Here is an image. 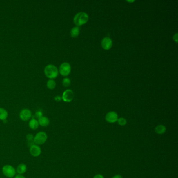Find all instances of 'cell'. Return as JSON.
<instances>
[{
	"mask_svg": "<svg viewBox=\"0 0 178 178\" xmlns=\"http://www.w3.org/2000/svg\"><path fill=\"white\" fill-rule=\"evenodd\" d=\"M89 19L87 14L85 12H79L76 14L74 17V23L77 27L86 24Z\"/></svg>",
	"mask_w": 178,
	"mask_h": 178,
	"instance_id": "1",
	"label": "cell"
},
{
	"mask_svg": "<svg viewBox=\"0 0 178 178\" xmlns=\"http://www.w3.org/2000/svg\"><path fill=\"white\" fill-rule=\"evenodd\" d=\"M45 75L46 76L50 79H54L58 76L59 70L58 68L54 65L49 64L45 67Z\"/></svg>",
	"mask_w": 178,
	"mask_h": 178,
	"instance_id": "2",
	"label": "cell"
},
{
	"mask_svg": "<svg viewBox=\"0 0 178 178\" xmlns=\"http://www.w3.org/2000/svg\"><path fill=\"white\" fill-rule=\"evenodd\" d=\"M48 139V134L43 131L38 132L34 138V143L38 145H41L45 144Z\"/></svg>",
	"mask_w": 178,
	"mask_h": 178,
	"instance_id": "3",
	"label": "cell"
},
{
	"mask_svg": "<svg viewBox=\"0 0 178 178\" xmlns=\"http://www.w3.org/2000/svg\"><path fill=\"white\" fill-rule=\"evenodd\" d=\"M3 175L7 178H13L16 175V169L11 165H4L2 169Z\"/></svg>",
	"mask_w": 178,
	"mask_h": 178,
	"instance_id": "4",
	"label": "cell"
},
{
	"mask_svg": "<svg viewBox=\"0 0 178 178\" xmlns=\"http://www.w3.org/2000/svg\"><path fill=\"white\" fill-rule=\"evenodd\" d=\"M71 71V65L68 62H64L60 66L59 72L63 76H67L70 74Z\"/></svg>",
	"mask_w": 178,
	"mask_h": 178,
	"instance_id": "5",
	"label": "cell"
},
{
	"mask_svg": "<svg viewBox=\"0 0 178 178\" xmlns=\"http://www.w3.org/2000/svg\"><path fill=\"white\" fill-rule=\"evenodd\" d=\"M41 152L42 150L41 147L38 145L34 144L31 146H30L29 152L33 157H39L41 154Z\"/></svg>",
	"mask_w": 178,
	"mask_h": 178,
	"instance_id": "6",
	"label": "cell"
},
{
	"mask_svg": "<svg viewBox=\"0 0 178 178\" xmlns=\"http://www.w3.org/2000/svg\"><path fill=\"white\" fill-rule=\"evenodd\" d=\"M74 97V95L73 92L71 89H67L63 92L62 99L65 102H70L73 100Z\"/></svg>",
	"mask_w": 178,
	"mask_h": 178,
	"instance_id": "7",
	"label": "cell"
},
{
	"mask_svg": "<svg viewBox=\"0 0 178 178\" xmlns=\"http://www.w3.org/2000/svg\"><path fill=\"white\" fill-rule=\"evenodd\" d=\"M32 116V112L28 109H24L21 110L19 113V117L21 120L27 121L29 120Z\"/></svg>",
	"mask_w": 178,
	"mask_h": 178,
	"instance_id": "8",
	"label": "cell"
},
{
	"mask_svg": "<svg viewBox=\"0 0 178 178\" xmlns=\"http://www.w3.org/2000/svg\"><path fill=\"white\" fill-rule=\"evenodd\" d=\"M118 119V114L114 111H110L106 115V120L109 123H115L117 121Z\"/></svg>",
	"mask_w": 178,
	"mask_h": 178,
	"instance_id": "9",
	"label": "cell"
},
{
	"mask_svg": "<svg viewBox=\"0 0 178 178\" xmlns=\"http://www.w3.org/2000/svg\"><path fill=\"white\" fill-rule=\"evenodd\" d=\"M101 46L105 50H109L112 46V40L109 37H105L101 41Z\"/></svg>",
	"mask_w": 178,
	"mask_h": 178,
	"instance_id": "10",
	"label": "cell"
},
{
	"mask_svg": "<svg viewBox=\"0 0 178 178\" xmlns=\"http://www.w3.org/2000/svg\"><path fill=\"white\" fill-rule=\"evenodd\" d=\"M27 169V167L26 164H25L24 163L19 164L16 168V173H17L19 175H23L26 172Z\"/></svg>",
	"mask_w": 178,
	"mask_h": 178,
	"instance_id": "11",
	"label": "cell"
},
{
	"mask_svg": "<svg viewBox=\"0 0 178 178\" xmlns=\"http://www.w3.org/2000/svg\"><path fill=\"white\" fill-rule=\"evenodd\" d=\"M38 121L39 126L42 127H47L50 124V120L49 118L45 116H42V117L38 119Z\"/></svg>",
	"mask_w": 178,
	"mask_h": 178,
	"instance_id": "12",
	"label": "cell"
},
{
	"mask_svg": "<svg viewBox=\"0 0 178 178\" xmlns=\"http://www.w3.org/2000/svg\"><path fill=\"white\" fill-rule=\"evenodd\" d=\"M28 126L30 128H31L32 130H36L38 128L39 124L37 119L33 118L29 121Z\"/></svg>",
	"mask_w": 178,
	"mask_h": 178,
	"instance_id": "13",
	"label": "cell"
},
{
	"mask_svg": "<svg viewBox=\"0 0 178 178\" xmlns=\"http://www.w3.org/2000/svg\"><path fill=\"white\" fill-rule=\"evenodd\" d=\"M8 117V112L3 108H0V120H6Z\"/></svg>",
	"mask_w": 178,
	"mask_h": 178,
	"instance_id": "14",
	"label": "cell"
},
{
	"mask_svg": "<svg viewBox=\"0 0 178 178\" xmlns=\"http://www.w3.org/2000/svg\"><path fill=\"white\" fill-rule=\"evenodd\" d=\"M166 131V128L165 126L163 125H159L157 126L155 128V132L159 134H162L165 133Z\"/></svg>",
	"mask_w": 178,
	"mask_h": 178,
	"instance_id": "15",
	"label": "cell"
},
{
	"mask_svg": "<svg viewBox=\"0 0 178 178\" xmlns=\"http://www.w3.org/2000/svg\"><path fill=\"white\" fill-rule=\"evenodd\" d=\"M79 32H80L79 27L76 26L74 27L71 29L70 34H71V36L73 38H76L79 34Z\"/></svg>",
	"mask_w": 178,
	"mask_h": 178,
	"instance_id": "16",
	"label": "cell"
},
{
	"mask_svg": "<svg viewBox=\"0 0 178 178\" xmlns=\"http://www.w3.org/2000/svg\"><path fill=\"white\" fill-rule=\"evenodd\" d=\"M47 86L49 89H51V90L55 89V88L56 86V83H55V81L52 79H50L49 80H48L47 83Z\"/></svg>",
	"mask_w": 178,
	"mask_h": 178,
	"instance_id": "17",
	"label": "cell"
},
{
	"mask_svg": "<svg viewBox=\"0 0 178 178\" xmlns=\"http://www.w3.org/2000/svg\"><path fill=\"white\" fill-rule=\"evenodd\" d=\"M62 84L63 86L66 87L70 86L71 85V80L70 79L68 78H65L63 79V81H62Z\"/></svg>",
	"mask_w": 178,
	"mask_h": 178,
	"instance_id": "18",
	"label": "cell"
},
{
	"mask_svg": "<svg viewBox=\"0 0 178 178\" xmlns=\"http://www.w3.org/2000/svg\"><path fill=\"white\" fill-rule=\"evenodd\" d=\"M117 121H118V124L121 126H125V125H126V122H127L126 119L123 118H120L118 119Z\"/></svg>",
	"mask_w": 178,
	"mask_h": 178,
	"instance_id": "19",
	"label": "cell"
},
{
	"mask_svg": "<svg viewBox=\"0 0 178 178\" xmlns=\"http://www.w3.org/2000/svg\"><path fill=\"white\" fill-rule=\"evenodd\" d=\"M26 137L27 140L28 141V143H30L31 141H32V142H34V135L33 134H32L31 133L28 134H27L26 136Z\"/></svg>",
	"mask_w": 178,
	"mask_h": 178,
	"instance_id": "20",
	"label": "cell"
},
{
	"mask_svg": "<svg viewBox=\"0 0 178 178\" xmlns=\"http://www.w3.org/2000/svg\"><path fill=\"white\" fill-rule=\"evenodd\" d=\"M35 115H36V117H37V118L39 119L40 118L42 117V116H43L42 115L43 114H42V112L41 111H37V112H36Z\"/></svg>",
	"mask_w": 178,
	"mask_h": 178,
	"instance_id": "21",
	"label": "cell"
},
{
	"mask_svg": "<svg viewBox=\"0 0 178 178\" xmlns=\"http://www.w3.org/2000/svg\"><path fill=\"white\" fill-rule=\"evenodd\" d=\"M173 40H174L177 43L178 42V33H176V34L173 36Z\"/></svg>",
	"mask_w": 178,
	"mask_h": 178,
	"instance_id": "22",
	"label": "cell"
},
{
	"mask_svg": "<svg viewBox=\"0 0 178 178\" xmlns=\"http://www.w3.org/2000/svg\"><path fill=\"white\" fill-rule=\"evenodd\" d=\"M14 178H26L25 176L21 175H17L14 177Z\"/></svg>",
	"mask_w": 178,
	"mask_h": 178,
	"instance_id": "23",
	"label": "cell"
},
{
	"mask_svg": "<svg viewBox=\"0 0 178 178\" xmlns=\"http://www.w3.org/2000/svg\"><path fill=\"white\" fill-rule=\"evenodd\" d=\"M61 99H62V98L60 96H57L56 97H55V99L57 101H60Z\"/></svg>",
	"mask_w": 178,
	"mask_h": 178,
	"instance_id": "24",
	"label": "cell"
},
{
	"mask_svg": "<svg viewBox=\"0 0 178 178\" xmlns=\"http://www.w3.org/2000/svg\"><path fill=\"white\" fill-rule=\"evenodd\" d=\"M93 178H104V177L101 175L98 174V175H95L94 177Z\"/></svg>",
	"mask_w": 178,
	"mask_h": 178,
	"instance_id": "25",
	"label": "cell"
},
{
	"mask_svg": "<svg viewBox=\"0 0 178 178\" xmlns=\"http://www.w3.org/2000/svg\"><path fill=\"white\" fill-rule=\"evenodd\" d=\"M112 178H122V177L121 175H115Z\"/></svg>",
	"mask_w": 178,
	"mask_h": 178,
	"instance_id": "26",
	"label": "cell"
}]
</instances>
